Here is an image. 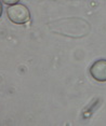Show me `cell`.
Instances as JSON below:
<instances>
[{
  "instance_id": "cell-1",
  "label": "cell",
  "mask_w": 106,
  "mask_h": 126,
  "mask_svg": "<svg viewBox=\"0 0 106 126\" xmlns=\"http://www.w3.org/2000/svg\"><path fill=\"white\" fill-rule=\"evenodd\" d=\"M7 13L9 19L14 24L22 25L27 23L30 19L29 10L24 4H20V3L12 4L11 7L8 8Z\"/></svg>"
},
{
  "instance_id": "cell-2",
  "label": "cell",
  "mask_w": 106,
  "mask_h": 126,
  "mask_svg": "<svg viewBox=\"0 0 106 126\" xmlns=\"http://www.w3.org/2000/svg\"><path fill=\"white\" fill-rule=\"evenodd\" d=\"M91 77L99 82H106V59H99L90 68Z\"/></svg>"
},
{
  "instance_id": "cell-3",
  "label": "cell",
  "mask_w": 106,
  "mask_h": 126,
  "mask_svg": "<svg viewBox=\"0 0 106 126\" xmlns=\"http://www.w3.org/2000/svg\"><path fill=\"white\" fill-rule=\"evenodd\" d=\"M2 1H3L5 4H10V5H12V4L18 3L20 0H2Z\"/></svg>"
},
{
  "instance_id": "cell-4",
  "label": "cell",
  "mask_w": 106,
  "mask_h": 126,
  "mask_svg": "<svg viewBox=\"0 0 106 126\" xmlns=\"http://www.w3.org/2000/svg\"><path fill=\"white\" fill-rule=\"evenodd\" d=\"M1 15H2V3L0 1V17H1Z\"/></svg>"
}]
</instances>
